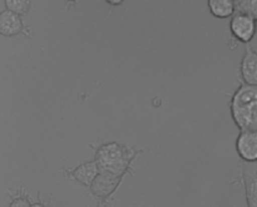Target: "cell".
<instances>
[{
    "label": "cell",
    "mask_w": 257,
    "mask_h": 207,
    "mask_svg": "<svg viewBox=\"0 0 257 207\" xmlns=\"http://www.w3.org/2000/svg\"><path fill=\"white\" fill-rule=\"evenodd\" d=\"M60 172L64 173L65 177H68L69 180L78 181V182L84 186H90L95 176L99 172V170H98L94 161H92V162L82 163V165L78 166L77 168H73V170H60Z\"/></svg>",
    "instance_id": "obj_7"
},
{
    "label": "cell",
    "mask_w": 257,
    "mask_h": 207,
    "mask_svg": "<svg viewBox=\"0 0 257 207\" xmlns=\"http://www.w3.org/2000/svg\"><path fill=\"white\" fill-rule=\"evenodd\" d=\"M108 4H110V5H119V4H122V2H107Z\"/></svg>",
    "instance_id": "obj_15"
},
{
    "label": "cell",
    "mask_w": 257,
    "mask_h": 207,
    "mask_svg": "<svg viewBox=\"0 0 257 207\" xmlns=\"http://www.w3.org/2000/svg\"><path fill=\"white\" fill-rule=\"evenodd\" d=\"M208 8H210L212 15L220 19L231 17L235 12L232 0H210L208 2Z\"/></svg>",
    "instance_id": "obj_10"
},
{
    "label": "cell",
    "mask_w": 257,
    "mask_h": 207,
    "mask_svg": "<svg viewBox=\"0 0 257 207\" xmlns=\"http://www.w3.org/2000/svg\"><path fill=\"white\" fill-rule=\"evenodd\" d=\"M4 4L7 7V10L19 15V17L28 14L32 8L30 0H5Z\"/></svg>",
    "instance_id": "obj_12"
},
{
    "label": "cell",
    "mask_w": 257,
    "mask_h": 207,
    "mask_svg": "<svg viewBox=\"0 0 257 207\" xmlns=\"http://www.w3.org/2000/svg\"><path fill=\"white\" fill-rule=\"evenodd\" d=\"M257 54L255 50L247 45L246 47V54L243 57L242 63H241V75L246 84L256 85L257 83Z\"/></svg>",
    "instance_id": "obj_8"
},
{
    "label": "cell",
    "mask_w": 257,
    "mask_h": 207,
    "mask_svg": "<svg viewBox=\"0 0 257 207\" xmlns=\"http://www.w3.org/2000/svg\"><path fill=\"white\" fill-rule=\"evenodd\" d=\"M30 207H48V205L44 202V201L42 200V198H39V201H38V202L32 203V205H30Z\"/></svg>",
    "instance_id": "obj_14"
},
{
    "label": "cell",
    "mask_w": 257,
    "mask_h": 207,
    "mask_svg": "<svg viewBox=\"0 0 257 207\" xmlns=\"http://www.w3.org/2000/svg\"><path fill=\"white\" fill-rule=\"evenodd\" d=\"M235 10H237L236 14H245L250 17H257V2L256 0H237L233 2Z\"/></svg>",
    "instance_id": "obj_13"
},
{
    "label": "cell",
    "mask_w": 257,
    "mask_h": 207,
    "mask_svg": "<svg viewBox=\"0 0 257 207\" xmlns=\"http://www.w3.org/2000/svg\"><path fill=\"white\" fill-rule=\"evenodd\" d=\"M231 32L233 37L242 43H250L255 35L256 19L245 14H235L231 20Z\"/></svg>",
    "instance_id": "obj_5"
},
{
    "label": "cell",
    "mask_w": 257,
    "mask_h": 207,
    "mask_svg": "<svg viewBox=\"0 0 257 207\" xmlns=\"http://www.w3.org/2000/svg\"><path fill=\"white\" fill-rule=\"evenodd\" d=\"M236 150L245 162H255L257 160V132L242 131L236 141Z\"/></svg>",
    "instance_id": "obj_6"
},
{
    "label": "cell",
    "mask_w": 257,
    "mask_h": 207,
    "mask_svg": "<svg viewBox=\"0 0 257 207\" xmlns=\"http://www.w3.org/2000/svg\"><path fill=\"white\" fill-rule=\"evenodd\" d=\"M19 34L32 38V32L25 27L22 17L7 9L0 12V35L17 37Z\"/></svg>",
    "instance_id": "obj_3"
},
{
    "label": "cell",
    "mask_w": 257,
    "mask_h": 207,
    "mask_svg": "<svg viewBox=\"0 0 257 207\" xmlns=\"http://www.w3.org/2000/svg\"><path fill=\"white\" fill-rule=\"evenodd\" d=\"M8 192L12 196V201H10L9 207H30V205H32L29 195H28L27 190L24 187L18 188L15 192L8 190Z\"/></svg>",
    "instance_id": "obj_11"
},
{
    "label": "cell",
    "mask_w": 257,
    "mask_h": 207,
    "mask_svg": "<svg viewBox=\"0 0 257 207\" xmlns=\"http://www.w3.org/2000/svg\"><path fill=\"white\" fill-rule=\"evenodd\" d=\"M138 153L117 142L102 145L95 150L94 162L99 172H108L123 177L128 172L133 157Z\"/></svg>",
    "instance_id": "obj_2"
},
{
    "label": "cell",
    "mask_w": 257,
    "mask_h": 207,
    "mask_svg": "<svg viewBox=\"0 0 257 207\" xmlns=\"http://www.w3.org/2000/svg\"><path fill=\"white\" fill-rule=\"evenodd\" d=\"M243 180L246 183L248 207H256V170L253 166L251 170H248L243 165Z\"/></svg>",
    "instance_id": "obj_9"
},
{
    "label": "cell",
    "mask_w": 257,
    "mask_h": 207,
    "mask_svg": "<svg viewBox=\"0 0 257 207\" xmlns=\"http://www.w3.org/2000/svg\"><path fill=\"white\" fill-rule=\"evenodd\" d=\"M123 177L117 175H112L108 172H98L95 178L90 185V190L94 193V196L99 197L100 200H105L107 197L113 195L118 188Z\"/></svg>",
    "instance_id": "obj_4"
},
{
    "label": "cell",
    "mask_w": 257,
    "mask_h": 207,
    "mask_svg": "<svg viewBox=\"0 0 257 207\" xmlns=\"http://www.w3.org/2000/svg\"><path fill=\"white\" fill-rule=\"evenodd\" d=\"M231 113L237 127L242 131L257 130L256 85L241 84L231 100Z\"/></svg>",
    "instance_id": "obj_1"
}]
</instances>
